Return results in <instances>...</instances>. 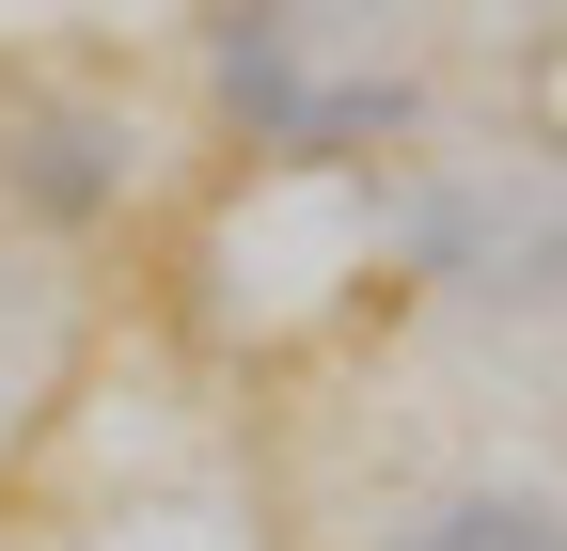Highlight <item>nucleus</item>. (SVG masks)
Masks as SVG:
<instances>
[{
  "label": "nucleus",
  "instance_id": "f257e3e1",
  "mask_svg": "<svg viewBox=\"0 0 567 551\" xmlns=\"http://www.w3.org/2000/svg\"><path fill=\"white\" fill-rule=\"evenodd\" d=\"M0 189H17L48 237H95L126 205V126L111 111H63V95H17L0 111Z\"/></svg>",
  "mask_w": 567,
  "mask_h": 551
},
{
  "label": "nucleus",
  "instance_id": "f03ea898",
  "mask_svg": "<svg viewBox=\"0 0 567 551\" xmlns=\"http://www.w3.org/2000/svg\"><path fill=\"white\" fill-rule=\"evenodd\" d=\"M379 551H567V505L551 489H442V505H410Z\"/></svg>",
  "mask_w": 567,
  "mask_h": 551
}]
</instances>
